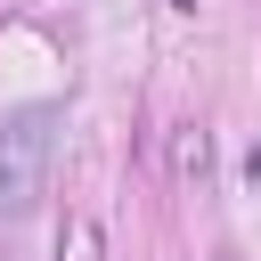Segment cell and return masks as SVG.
Segmentation results:
<instances>
[{
	"label": "cell",
	"instance_id": "cell-2",
	"mask_svg": "<svg viewBox=\"0 0 261 261\" xmlns=\"http://www.w3.org/2000/svg\"><path fill=\"white\" fill-rule=\"evenodd\" d=\"M204 163H212V139L204 130H179V179H204Z\"/></svg>",
	"mask_w": 261,
	"mask_h": 261
},
{
	"label": "cell",
	"instance_id": "cell-4",
	"mask_svg": "<svg viewBox=\"0 0 261 261\" xmlns=\"http://www.w3.org/2000/svg\"><path fill=\"white\" fill-rule=\"evenodd\" d=\"M171 8H196V0H171Z\"/></svg>",
	"mask_w": 261,
	"mask_h": 261
},
{
	"label": "cell",
	"instance_id": "cell-3",
	"mask_svg": "<svg viewBox=\"0 0 261 261\" xmlns=\"http://www.w3.org/2000/svg\"><path fill=\"white\" fill-rule=\"evenodd\" d=\"M245 179H253V188H261V147H253V155H245Z\"/></svg>",
	"mask_w": 261,
	"mask_h": 261
},
{
	"label": "cell",
	"instance_id": "cell-1",
	"mask_svg": "<svg viewBox=\"0 0 261 261\" xmlns=\"http://www.w3.org/2000/svg\"><path fill=\"white\" fill-rule=\"evenodd\" d=\"M57 106H16L0 114V212H33L49 196V163H57Z\"/></svg>",
	"mask_w": 261,
	"mask_h": 261
}]
</instances>
